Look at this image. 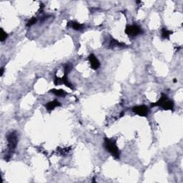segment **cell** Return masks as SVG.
I'll return each mask as SVG.
<instances>
[{"mask_svg":"<svg viewBox=\"0 0 183 183\" xmlns=\"http://www.w3.org/2000/svg\"><path fill=\"white\" fill-rule=\"evenodd\" d=\"M7 140L8 142V150H7V154H5L4 159L9 161V159L12 157V154L15 152V149L17 148V142H18V137L16 132H11L7 134Z\"/></svg>","mask_w":183,"mask_h":183,"instance_id":"1","label":"cell"},{"mask_svg":"<svg viewBox=\"0 0 183 183\" xmlns=\"http://www.w3.org/2000/svg\"><path fill=\"white\" fill-rule=\"evenodd\" d=\"M61 81H62V84H65V85H66L67 87H69L70 89H71V90H73V89H74V87H73L72 84L69 82L68 78H67V74H64V76L61 78Z\"/></svg>","mask_w":183,"mask_h":183,"instance_id":"12","label":"cell"},{"mask_svg":"<svg viewBox=\"0 0 183 183\" xmlns=\"http://www.w3.org/2000/svg\"><path fill=\"white\" fill-rule=\"evenodd\" d=\"M36 22H37V18H35V17H32V19H30L27 22V23H26V26H32V25L35 24Z\"/></svg>","mask_w":183,"mask_h":183,"instance_id":"16","label":"cell"},{"mask_svg":"<svg viewBox=\"0 0 183 183\" xmlns=\"http://www.w3.org/2000/svg\"><path fill=\"white\" fill-rule=\"evenodd\" d=\"M70 148H64V149L62 148V149H58V152L61 154V155H65V154H67V153L70 152Z\"/></svg>","mask_w":183,"mask_h":183,"instance_id":"14","label":"cell"},{"mask_svg":"<svg viewBox=\"0 0 183 183\" xmlns=\"http://www.w3.org/2000/svg\"><path fill=\"white\" fill-rule=\"evenodd\" d=\"M104 146L105 150L110 153L115 159L120 158V152L116 145L115 140H111V139L107 138V137H104Z\"/></svg>","mask_w":183,"mask_h":183,"instance_id":"3","label":"cell"},{"mask_svg":"<svg viewBox=\"0 0 183 183\" xmlns=\"http://www.w3.org/2000/svg\"><path fill=\"white\" fill-rule=\"evenodd\" d=\"M4 67H2V68L1 69V76H2L3 74H4Z\"/></svg>","mask_w":183,"mask_h":183,"instance_id":"17","label":"cell"},{"mask_svg":"<svg viewBox=\"0 0 183 183\" xmlns=\"http://www.w3.org/2000/svg\"><path fill=\"white\" fill-rule=\"evenodd\" d=\"M125 32L129 37H134L141 34L142 32V30L141 28H140V26H138V25H127L126 26V28H125Z\"/></svg>","mask_w":183,"mask_h":183,"instance_id":"4","label":"cell"},{"mask_svg":"<svg viewBox=\"0 0 183 183\" xmlns=\"http://www.w3.org/2000/svg\"><path fill=\"white\" fill-rule=\"evenodd\" d=\"M7 37H8L7 34L6 33V32L4 31V29L1 28V42L5 41L6 39L7 38Z\"/></svg>","mask_w":183,"mask_h":183,"instance_id":"15","label":"cell"},{"mask_svg":"<svg viewBox=\"0 0 183 183\" xmlns=\"http://www.w3.org/2000/svg\"><path fill=\"white\" fill-rule=\"evenodd\" d=\"M161 107L165 110H173L174 109V102L172 100H169L168 97L165 94H161V97L158 101L152 103L151 107Z\"/></svg>","mask_w":183,"mask_h":183,"instance_id":"2","label":"cell"},{"mask_svg":"<svg viewBox=\"0 0 183 183\" xmlns=\"http://www.w3.org/2000/svg\"><path fill=\"white\" fill-rule=\"evenodd\" d=\"M126 45H125L122 42H120L119 41H117V40H115L113 38H111V40L109 41V48H113V47H125Z\"/></svg>","mask_w":183,"mask_h":183,"instance_id":"9","label":"cell"},{"mask_svg":"<svg viewBox=\"0 0 183 183\" xmlns=\"http://www.w3.org/2000/svg\"><path fill=\"white\" fill-rule=\"evenodd\" d=\"M49 92H51L56 96L58 97H65L67 95V92H66L63 90H55V89H52V90H49Z\"/></svg>","mask_w":183,"mask_h":183,"instance_id":"10","label":"cell"},{"mask_svg":"<svg viewBox=\"0 0 183 183\" xmlns=\"http://www.w3.org/2000/svg\"><path fill=\"white\" fill-rule=\"evenodd\" d=\"M61 105H62L61 103L59 102V101H57V100H53V101L49 102L47 103V104H45V107H46L47 110L51 111L55 108V107H60Z\"/></svg>","mask_w":183,"mask_h":183,"instance_id":"8","label":"cell"},{"mask_svg":"<svg viewBox=\"0 0 183 183\" xmlns=\"http://www.w3.org/2000/svg\"><path fill=\"white\" fill-rule=\"evenodd\" d=\"M132 111H133V112H134L136 115L141 117H147L150 112L149 108L146 105L135 106V107H134L132 108Z\"/></svg>","mask_w":183,"mask_h":183,"instance_id":"5","label":"cell"},{"mask_svg":"<svg viewBox=\"0 0 183 183\" xmlns=\"http://www.w3.org/2000/svg\"><path fill=\"white\" fill-rule=\"evenodd\" d=\"M173 32L172 31L168 30L166 28H162V38L165 39V40H170V37Z\"/></svg>","mask_w":183,"mask_h":183,"instance_id":"11","label":"cell"},{"mask_svg":"<svg viewBox=\"0 0 183 183\" xmlns=\"http://www.w3.org/2000/svg\"><path fill=\"white\" fill-rule=\"evenodd\" d=\"M89 61H90V65H91L92 69L93 70H96L99 68L100 66V61L98 60V59L95 57V54H90V56L88 57Z\"/></svg>","mask_w":183,"mask_h":183,"instance_id":"6","label":"cell"},{"mask_svg":"<svg viewBox=\"0 0 183 183\" xmlns=\"http://www.w3.org/2000/svg\"><path fill=\"white\" fill-rule=\"evenodd\" d=\"M72 66V64L70 62H67V64H65V66H64V72L65 74H68V73L71 71Z\"/></svg>","mask_w":183,"mask_h":183,"instance_id":"13","label":"cell"},{"mask_svg":"<svg viewBox=\"0 0 183 183\" xmlns=\"http://www.w3.org/2000/svg\"><path fill=\"white\" fill-rule=\"evenodd\" d=\"M67 26L72 27L76 31H82L84 29V25L83 24H80L77 22H70L67 23Z\"/></svg>","mask_w":183,"mask_h":183,"instance_id":"7","label":"cell"}]
</instances>
